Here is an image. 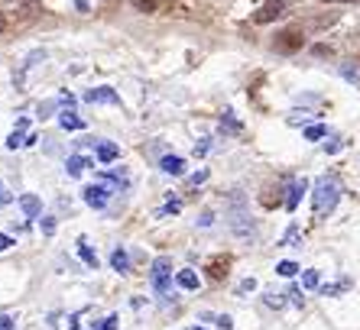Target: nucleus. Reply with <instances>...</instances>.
Listing matches in <instances>:
<instances>
[{
	"instance_id": "nucleus-1",
	"label": "nucleus",
	"mask_w": 360,
	"mask_h": 330,
	"mask_svg": "<svg viewBox=\"0 0 360 330\" xmlns=\"http://www.w3.org/2000/svg\"><path fill=\"white\" fill-rule=\"evenodd\" d=\"M338 201H341V185L335 178H321L315 185V191H311V211H315V217H328L338 207Z\"/></svg>"
},
{
	"instance_id": "nucleus-2",
	"label": "nucleus",
	"mask_w": 360,
	"mask_h": 330,
	"mask_svg": "<svg viewBox=\"0 0 360 330\" xmlns=\"http://www.w3.org/2000/svg\"><path fill=\"white\" fill-rule=\"evenodd\" d=\"M150 282H153V289L160 291V295H166V291L172 289V263H169L166 256L153 259V269H150Z\"/></svg>"
},
{
	"instance_id": "nucleus-3",
	"label": "nucleus",
	"mask_w": 360,
	"mask_h": 330,
	"mask_svg": "<svg viewBox=\"0 0 360 330\" xmlns=\"http://www.w3.org/2000/svg\"><path fill=\"white\" fill-rule=\"evenodd\" d=\"M231 230H234V237L237 239H247V243H250L253 237H257V227H253V220L247 214H243V211H237L234 217H231Z\"/></svg>"
},
{
	"instance_id": "nucleus-4",
	"label": "nucleus",
	"mask_w": 360,
	"mask_h": 330,
	"mask_svg": "<svg viewBox=\"0 0 360 330\" xmlns=\"http://www.w3.org/2000/svg\"><path fill=\"white\" fill-rule=\"evenodd\" d=\"M283 10H285V0H266V4L253 13V23H273V20L283 17Z\"/></svg>"
},
{
	"instance_id": "nucleus-5",
	"label": "nucleus",
	"mask_w": 360,
	"mask_h": 330,
	"mask_svg": "<svg viewBox=\"0 0 360 330\" xmlns=\"http://www.w3.org/2000/svg\"><path fill=\"white\" fill-rule=\"evenodd\" d=\"M82 198L88 207H94V211H101V207H108V198H110V191L104 188V185H88V188L82 191Z\"/></svg>"
},
{
	"instance_id": "nucleus-6",
	"label": "nucleus",
	"mask_w": 360,
	"mask_h": 330,
	"mask_svg": "<svg viewBox=\"0 0 360 330\" xmlns=\"http://www.w3.org/2000/svg\"><path fill=\"white\" fill-rule=\"evenodd\" d=\"M4 10H10V13L20 20H26V17H36V13H39V4H36V0H4Z\"/></svg>"
},
{
	"instance_id": "nucleus-7",
	"label": "nucleus",
	"mask_w": 360,
	"mask_h": 330,
	"mask_svg": "<svg viewBox=\"0 0 360 330\" xmlns=\"http://www.w3.org/2000/svg\"><path fill=\"white\" fill-rule=\"evenodd\" d=\"M84 100H88V104H120V94L104 84V88H91V91H84Z\"/></svg>"
},
{
	"instance_id": "nucleus-8",
	"label": "nucleus",
	"mask_w": 360,
	"mask_h": 330,
	"mask_svg": "<svg viewBox=\"0 0 360 330\" xmlns=\"http://www.w3.org/2000/svg\"><path fill=\"white\" fill-rule=\"evenodd\" d=\"M110 269H114V272H130V253H127L124 246H117L114 249V253H110Z\"/></svg>"
},
{
	"instance_id": "nucleus-9",
	"label": "nucleus",
	"mask_w": 360,
	"mask_h": 330,
	"mask_svg": "<svg viewBox=\"0 0 360 330\" xmlns=\"http://www.w3.org/2000/svg\"><path fill=\"white\" fill-rule=\"evenodd\" d=\"M305 191H309V182H305V178H302V182H295L292 188H289V194H285V211H295Z\"/></svg>"
},
{
	"instance_id": "nucleus-10",
	"label": "nucleus",
	"mask_w": 360,
	"mask_h": 330,
	"mask_svg": "<svg viewBox=\"0 0 360 330\" xmlns=\"http://www.w3.org/2000/svg\"><path fill=\"white\" fill-rule=\"evenodd\" d=\"M94 156H98V162H101V165H110L114 159L120 156V149L114 146V143H98V149H94Z\"/></svg>"
},
{
	"instance_id": "nucleus-11",
	"label": "nucleus",
	"mask_w": 360,
	"mask_h": 330,
	"mask_svg": "<svg viewBox=\"0 0 360 330\" xmlns=\"http://www.w3.org/2000/svg\"><path fill=\"white\" fill-rule=\"evenodd\" d=\"M160 169L166 175H182L185 172V159L182 156H162L160 159Z\"/></svg>"
},
{
	"instance_id": "nucleus-12",
	"label": "nucleus",
	"mask_w": 360,
	"mask_h": 330,
	"mask_svg": "<svg viewBox=\"0 0 360 330\" xmlns=\"http://www.w3.org/2000/svg\"><path fill=\"white\" fill-rule=\"evenodd\" d=\"M20 211H23L26 217H39L42 214V201L36 198V194H23V198H20Z\"/></svg>"
},
{
	"instance_id": "nucleus-13",
	"label": "nucleus",
	"mask_w": 360,
	"mask_h": 330,
	"mask_svg": "<svg viewBox=\"0 0 360 330\" xmlns=\"http://www.w3.org/2000/svg\"><path fill=\"white\" fill-rule=\"evenodd\" d=\"M78 256H82V263L88 265V269H98V253H94L91 246H88V239H78Z\"/></svg>"
},
{
	"instance_id": "nucleus-14",
	"label": "nucleus",
	"mask_w": 360,
	"mask_h": 330,
	"mask_svg": "<svg viewBox=\"0 0 360 330\" xmlns=\"http://www.w3.org/2000/svg\"><path fill=\"white\" fill-rule=\"evenodd\" d=\"M59 126L62 130H84V120L75 110H65V114H59Z\"/></svg>"
},
{
	"instance_id": "nucleus-15",
	"label": "nucleus",
	"mask_w": 360,
	"mask_h": 330,
	"mask_svg": "<svg viewBox=\"0 0 360 330\" xmlns=\"http://www.w3.org/2000/svg\"><path fill=\"white\" fill-rule=\"evenodd\" d=\"M88 165H91V162H88V159H84V156H68V162H65V172L72 175V178H78V175H82L84 169H88Z\"/></svg>"
},
{
	"instance_id": "nucleus-16",
	"label": "nucleus",
	"mask_w": 360,
	"mask_h": 330,
	"mask_svg": "<svg viewBox=\"0 0 360 330\" xmlns=\"http://www.w3.org/2000/svg\"><path fill=\"white\" fill-rule=\"evenodd\" d=\"M176 282H179V289H185V291H195V289H198V275H195L192 269H182V272L176 275Z\"/></svg>"
},
{
	"instance_id": "nucleus-17",
	"label": "nucleus",
	"mask_w": 360,
	"mask_h": 330,
	"mask_svg": "<svg viewBox=\"0 0 360 330\" xmlns=\"http://www.w3.org/2000/svg\"><path fill=\"white\" fill-rule=\"evenodd\" d=\"M136 10H143V13H160V10H166V0H130Z\"/></svg>"
},
{
	"instance_id": "nucleus-18",
	"label": "nucleus",
	"mask_w": 360,
	"mask_h": 330,
	"mask_svg": "<svg viewBox=\"0 0 360 330\" xmlns=\"http://www.w3.org/2000/svg\"><path fill=\"white\" fill-rule=\"evenodd\" d=\"M276 46H279V49H289V52H292V49H299V46H302V36L299 33H279V42H276Z\"/></svg>"
},
{
	"instance_id": "nucleus-19",
	"label": "nucleus",
	"mask_w": 360,
	"mask_h": 330,
	"mask_svg": "<svg viewBox=\"0 0 360 330\" xmlns=\"http://www.w3.org/2000/svg\"><path fill=\"white\" fill-rule=\"evenodd\" d=\"M263 301H266L273 311H279V308H285V298H283V291H266L263 295Z\"/></svg>"
},
{
	"instance_id": "nucleus-20",
	"label": "nucleus",
	"mask_w": 360,
	"mask_h": 330,
	"mask_svg": "<svg viewBox=\"0 0 360 330\" xmlns=\"http://www.w3.org/2000/svg\"><path fill=\"white\" fill-rule=\"evenodd\" d=\"M319 285H321L319 269H309V272L302 275V289H319Z\"/></svg>"
},
{
	"instance_id": "nucleus-21",
	"label": "nucleus",
	"mask_w": 360,
	"mask_h": 330,
	"mask_svg": "<svg viewBox=\"0 0 360 330\" xmlns=\"http://www.w3.org/2000/svg\"><path fill=\"white\" fill-rule=\"evenodd\" d=\"M276 272H279V275H285V279H292V275L299 272V263H292V259H285V263H279V265H276Z\"/></svg>"
},
{
	"instance_id": "nucleus-22",
	"label": "nucleus",
	"mask_w": 360,
	"mask_h": 330,
	"mask_svg": "<svg viewBox=\"0 0 360 330\" xmlns=\"http://www.w3.org/2000/svg\"><path fill=\"white\" fill-rule=\"evenodd\" d=\"M344 289H351V279H341V282H335V285H325L321 295H341Z\"/></svg>"
},
{
	"instance_id": "nucleus-23",
	"label": "nucleus",
	"mask_w": 360,
	"mask_h": 330,
	"mask_svg": "<svg viewBox=\"0 0 360 330\" xmlns=\"http://www.w3.org/2000/svg\"><path fill=\"white\" fill-rule=\"evenodd\" d=\"M205 321H214L221 330H231V327H234V321H231L227 314H218V317H211V314H205Z\"/></svg>"
},
{
	"instance_id": "nucleus-24",
	"label": "nucleus",
	"mask_w": 360,
	"mask_h": 330,
	"mask_svg": "<svg viewBox=\"0 0 360 330\" xmlns=\"http://www.w3.org/2000/svg\"><path fill=\"white\" fill-rule=\"evenodd\" d=\"M179 211H182V204H179V201H169V204H162L160 211H156V217H169V214H179Z\"/></svg>"
},
{
	"instance_id": "nucleus-25",
	"label": "nucleus",
	"mask_w": 360,
	"mask_h": 330,
	"mask_svg": "<svg viewBox=\"0 0 360 330\" xmlns=\"http://www.w3.org/2000/svg\"><path fill=\"white\" fill-rule=\"evenodd\" d=\"M20 146H26L23 130H13V133H10V140H7V149H20Z\"/></svg>"
},
{
	"instance_id": "nucleus-26",
	"label": "nucleus",
	"mask_w": 360,
	"mask_h": 330,
	"mask_svg": "<svg viewBox=\"0 0 360 330\" xmlns=\"http://www.w3.org/2000/svg\"><path fill=\"white\" fill-rule=\"evenodd\" d=\"M224 272H227V256L224 259H214V263H211V275H214V279H221Z\"/></svg>"
},
{
	"instance_id": "nucleus-27",
	"label": "nucleus",
	"mask_w": 360,
	"mask_h": 330,
	"mask_svg": "<svg viewBox=\"0 0 360 330\" xmlns=\"http://www.w3.org/2000/svg\"><path fill=\"white\" fill-rule=\"evenodd\" d=\"M283 243H285V246H299V227H289V230H285V237H283Z\"/></svg>"
},
{
	"instance_id": "nucleus-28",
	"label": "nucleus",
	"mask_w": 360,
	"mask_h": 330,
	"mask_svg": "<svg viewBox=\"0 0 360 330\" xmlns=\"http://www.w3.org/2000/svg\"><path fill=\"white\" fill-rule=\"evenodd\" d=\"M325 133H328V130H325V126H321V124H319V126H309V130H305V140H311V143H315V140H321Z\"/></svg>"
},
{
	"instance_id": "nucleus-29",
	"label": "nucleus",
	"mask_w": 360,
	"mask_h": 330,
	"mask_svg": "<svg viewBox=\"0 0 360 330\" xmlns=\"http://www.w3.org/2000/svg\"><path fill=\"white\" fill-rule=\"evenodd\" d=\"M39 227H42V233H46V237H52V233H56V217H42Z\"/></svg>"
},
{
	"instance_id": "nucleus-30",
	"label": "nucleus",
	"mask_w": 360,
	"mask_h": 330,
	"mask_svg": "<svg viewBox=\"0 0 360 330\" xmlns=\"http://www.w3.org/2000/svg\"><path fill=\"white\" fill-rule=\"evenodd\" d=\"M341 74H344V78H351L354 84H360V72L354 65H341Z\"/></svg>"
},
{
	"instance_id": "nucleus-31",
	"label": "nucleus",
	"mask_w": 360,
	"mask_h": 330,
	"mask_svg": "<svg viewBox=\"0 0 360 330\" xmlns=\"http://www.w3.org/2000/svg\"><path fill=\"white\" fill-rule=\"evenodd\" d=\"M7 204H13V194L7 191V185L0 182V207H7Z\"/></svg>"
},
{
	"instance_id": "nucleus-32",
	"label": "nucleus",
	"mask_w": 360,
	"mask_h": 330,
	"mask_svg": "<svg viewBox=\"0 0 360 330\" xmlns=\"http://www.w3.org/2000/svg\"><path fill=\"white\" fill-rule=\"evenodd\" d=\"M0 330H17V321L10 314H0Z\"/></svg>"
},
{
	"instance_id": "nucleus-33",
	"label": "nucleus",
	"mask_w": 360,
	"mask_h": 330,
	"mask_svg": "<svg viewBox=\"0 0 360 330\" xmlns=\"http://www.w3.org/2000/svg\"><path fill=\"white\" fill-rule=\"evenodd\" d=\"M253 289H257V282H253V279H243L240 285H237V295H247V291H253Z\"/></svg>"
},
{
	"instance_id": "nucleus-34",
	"label": "nucleus",
	"mask_w": 360,
	"mask_h": 330,
	"mask_svg": "<svg viewBox=\"0 0 360 330\" xmlns=\"http://www.w3.org/2000/svg\"><path fill=\"white\" fill-rule=\"evenodd\" d=\"M98 330H117V314H110V317H104V324H101Z\"/></svg>"
},
{
	"instance_id": "nucleus-35",
	"label": "nucleus",
	"mask_w": 360,
	"mask_h": 330,
	"mask_svg": "<svg viewBox=\"0 0 360 330\" xmlns=\"http://www.w3.org/2000/svg\"><path fill=\"white\" fill-rule=\"evenodd\" d=\"M13 243H17V239L10 237V233H0V253H4V249H10Z\"/></svg>"
},
{
	"instance_id": "nucleus-36",
	"label": "nucleus",
	"mask_w": 360,
	"mask_h": 330,
	"mask_svg": "<svg viewBox=\"0 0 360 330\" xmlns=\"http://www.w3.org/2000/svg\"><path fill=\"white\" fill-rule=\"evenodd\" d=\"M59 104H65V107L72 110V107H75V98H72V94H62V98H59Z\"/></svg>"
},
{
	"instance_id": "nucleus-37",
	"label": "nucleus",
	"mask_w": 360,
	"mask_h": 330,
	"mask_svg": "<svg viewBox=\"0 0 360 330\" xmlns=\"http://www.w3.org/2000/svg\"><path fill=\"white\" fill-rule=\"evenodd\" d=\"M205 178H208V172H205V169H201V172H198V175H192V178H188V182H192V185H201V182H205Z\"/></svg>"
},
{
	"instance_id": "nucleus-38",
	"label": "nucleus",
	"mask_w": 360,
	"mask_h": 330,
	"mask_svg": "<svg viewBox=\"0 0 360 330\" xmlns=\"http://www.w3.org/2000/svg\"><path fill=\"white\" fill-rule=\"evenodd\" d=\"M285 295H292V301H295V305H302V291H299V289H289V291H285Z\"/></svg>"
},
{
	"instance_id": "nucleus-39",
	"label": "nucleus",
	"mask_w": 360,
	"mask_h": 330,
	"mask_svg": "<svg viewBox=\"0 0 360 330\" xmlns=\"http://www.w3.org/2000/svg\"><path fill=\"white\" fill-rule=\"evenodd\" d=\"M7 29V17H4V10H0V33Z\"/></svg>"
},
{
	"instance_id": "nucleus-40",
	"label": "nucleus",
	"mask_w": 360,
	"mask_h": 330,
	"mask_svg": "<svg viewBox=\"0 0 360 330\" xmlns=\"http://www.w3.org/2000/svg\"><path fill=\"white\" fill-rule=\"evenodd\" d=\"M325 4H354V0H325Z\"/></svg>"
},
{
	"instance_id": "nucleus-41",
	"label": "nucleus",
	"mask_w": 360,
	"mask_h": 330,
	"mask_svg": "<svg viewBox=\"0 0 360 330\" xmlns=\"http://www.w3.org/2000/svg\"><path fill=\"white\" fill-rule=\"evenodd\" d=\"M192 330H201V327H192Z\"/></svg>"
}]
</instances>
